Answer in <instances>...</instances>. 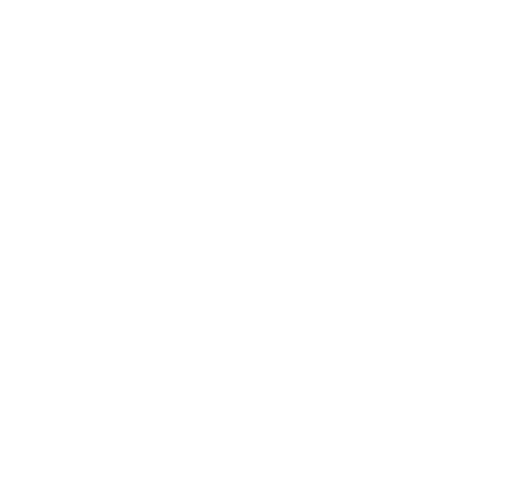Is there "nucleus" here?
Listing matches in <instances>:
<instances>
[]
</instances>
